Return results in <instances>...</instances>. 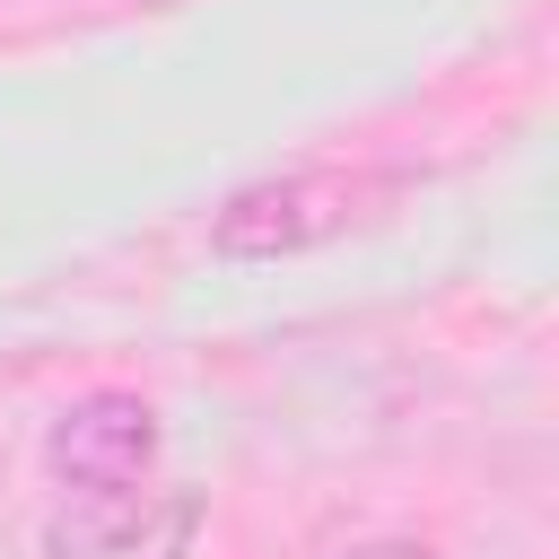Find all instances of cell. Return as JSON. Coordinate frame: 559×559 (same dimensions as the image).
Masks as SVG:
<instances>
[{
    "label": "cell",
    "instance_id": "obj_2",
    "mask_svg": "<svg viewBox=\"0 0 559 559\" xmlns=\"http://www.w3.org/2000/svg\"><path fill=\"white\" fill-rule=\"evenodd\" d=\"M201 498L192 489H52L44 515V559H192Z\"/></svg>",
    "mask_w": 559,
    "mask_h": 559
},
{
    "label": "cell",
    "instance_id": "obj_3",
    "mask_svg": "<svg viewBox=\"0 0 559 559\" xmlns=\"http://www.w3.org/2000/svg\"><path fill=\"white\" fill-rule=\"evenodd\" d=\"M44 472L52 489H131V480H157V411L140 393H79L52 437H44Z\"/></svg>",
    "mask_w": 559,
    "mask_h": 559
},
{
    "label": "cell",
    "instance_id": "obj_4",
    "mask_svg": "<svg viewBox=\"0 0 559 559\" xmlns=\"http://www.w3.org/2000/svg\"><path fill=\"white\" fill-rule=\"evenodd\" d=\"M341 559H437L428 542H358V550H341Z\"/></svg>",
    "mask_w": 559,
    "mask_h": 559
},
{
    "label": "cell",
    "instance_id": "obj_1",
    "mask_svg": "<svg viewBox=\"0 0 559 559\" xmlns=\"http://www.w3.org/2000/svg\"><path fill=\"white\" fill-rule=\"evenodd\" d=\"M376 201H384L376 175L288 166V175H271V183H245V192L210 218V253H218V262H288V253H314V245L349 236Z\"/></svg>",
    "mask_w": 559,
    "mask_h": 559
}]
</instances>
